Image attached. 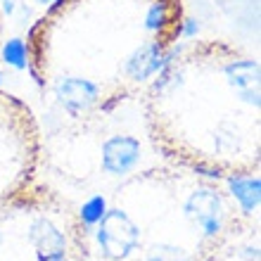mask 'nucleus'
<instances>
[{
	"label": "nucleus",
	"mask_w": 261,
	"mask_h": 261,
	"mask_svg": "<svg viewBox=\"0 0 261 261\" xmlns=\"http://www.w3.org/2000/svg\"><path fill=\"white\" fill-rule=\"evenodd\" d=\"M186 0H55L27 34V69L71 124L140 100L186 34Z\"/></svg>",
	"instance_id": "f257e3e1"
},
{
	"label": "nucleus",
	"mask_w": 261,
	"mask_h": 261,
	"mask_svg": "<svg viewBox=\"0 0 261 261\" xmlns=\"http://www.w3.org/2000/svg\"><path fill=\"white\" fill-rule=\"evenodd\" d=\"M41 121L19 95L0 88V204L38 180Z\"/></svg>",
	"instance_id": "39448f33"
},
{
	"label": "nucleus",
	"mask_w": 261,
	"mask_h": 261,
	"mask_svg": "<svg viewBox=\"0 0 261 261\" xmlns=\"http://www.w3.org/2000/svg\"><path fill=\"white\" fill-rule=\"evenodd\" d=\"M0 261H93L81 209L36 180L0 204Z\"/></svg>",
	"instance_id": "20e7f679"
},
{
	"label": "nucleus",
	"mask_w": 261,
	"mask_h": 261,
	"mask_svg": "<svg viewBox=\"0 0 261 261\" xmlns=\"http://www.w3.org/2000/svg\"><path fill=\"white\" fill-rule=\"evenodd\" d=\"M202 261H261L259 221L249 214L242 216Z\"/></svg>",
	"instance_id": "423d86ee"
},
{
	"label": "nucleus",
	"mask_w": 261,
	"mask_h": 261,
	"mask_svg": "<svg viewBox=\"0 0 261 261\" xmlns=\"http://www.w3.org/2000/svg\"><path fill=\"white\" fill-rule=\"evenodd\" d=\"M154 152L216 180L261 169V67L223 38L176 48L140 97Z\"/></svg>",
	"instance_id": "f03ea898"
},
{
	"label": "nucleus",
	"mask_w": 261,
	"mask_h": 261,
	"mask_svg": "<svg viewBox=\"0 0 261 261\" xmlns=\"http://www.w3.org/2000/svg\"><path fill=\"white\" fill-rule=\"evenodd\" d=\"M228 186L166 162L126 176L88 228L93 261H202L247 216Z\"/></svg>",
	"instance_id": "7ed1b4c3"
},
{
	"label": "nucleus",
	"mask_w": 261,
	"mask_h": 261,
	"mask_svg": "<svg viewBox=\"0 0 261 261\" xmlns=\"http://www.w3.org/2000/svg\"><path fill=\"white\" fill-rule=\"evenodd\" d=\"M0 50H3V12H0Z\"/></svg>",
	"instance_id": "0eeeda50"
}]
</instances>
